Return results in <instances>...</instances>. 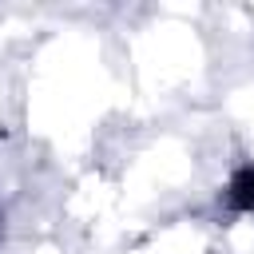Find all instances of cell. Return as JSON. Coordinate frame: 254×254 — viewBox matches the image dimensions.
I'll use <instances>...</instances> for the list:
<instances>
[{
    "mask_svg": "<svg viewBox=\"0 0 254 254\" xmlns=\"http://www.w3.org/2000/svg\"><path fill=\"white\" fill-rule=\"evenodd\" d=\"M226 202L234 210H254V167L234 171V179L226 183Z\"/></svg>",
    "mask_w": 254,
    "mask_h": 254,
    "instance_id": "6da1fadb",
    "label": "cell"
}]
</instances>
